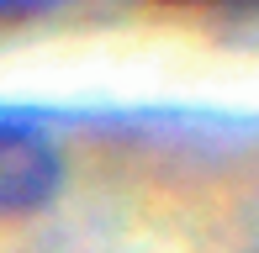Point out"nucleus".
Masks as SVG:
<instances>
[{"instance_id":"obj_1","label":"nucleus","mask_w":259,"mask_h":253,"mask_svg":"<svg viewBox=\"0 0 259 253\" xmlns=\"http://www.w3.org/2000/svg\"><path fill=\"white\" fill-rule=\"evenodd\" d=\"M58 190V148L42 126L0 116V211H37Z\"/></svg>"}]
</instances>
